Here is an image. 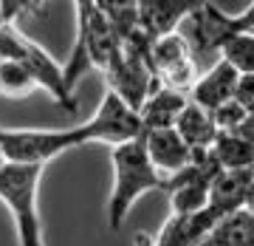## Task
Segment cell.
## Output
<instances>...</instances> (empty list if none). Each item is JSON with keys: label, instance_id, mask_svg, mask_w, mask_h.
Wrapping results in <instances>:
<instances>
[{"label": "cell", "instance_id": "7", "mask_svg": "<svg viewBox=\"0 0 254 246\" xmlns=\"http://www.w3.org/2000/svg\"><path fill=\"white\" fill-rule=\"evenodd\" d=\"M223 218L226 215L215 204H206L203 210L190 212V215H167L150 246H198Z\"/></svg>", "mask_w": 254, "mask_h": 246}, {"label": "cell", "instance_id": "4", "mask_svg": "<svg viewBox=\"0 0 254 246\" xmlns=\"http://www.w3.org/2000/svg\"><path fill=\"white\" fill-rule=\"evenodd\" d=\"M82 145H91V142H102V145H125L133 139H141L144 128H141V119L138 110H133L127 102H122L113 91H105L99 108L93 110V116L88 122L76 125Z\"/></svg>", "mask_w": 254, "mask_h": 246}, {"label": "cell", "instance_id": "24", "mask_svg": "<svg viewBox=\"0 0 254 246\" xmlns=\"http://www.w3.org/2000/svg\"><path fill=\"white\" fill-rule=\"evenodd\" d=\"M243 210L254 215V175H252V184H249V192H246V201H243Z\"/></svg>", "mask_w": 254, "mask_h": 246}, {"label": "cell", "instance_id": "6", "mask_svg": "<svg viewBox=\"0 0 254 246\" xmlns=\"http://www.w3.org/2000/svg\"><path fill=\"white\" fill-rule=\"evenodd\" d=\"M212 0H138V31L147 40L181 31V23Z\"/></svg>", "mask_w": 254, "mask_h": 246}, {"label": "cell", "instance_id": "18", "mask_svg": "<svg viewBox=\"0 0 254 246\" xmlns=\"http://www.w3.org/2000/svg\"><path fill=\"white\" fill-rule=\"evenodd\" d=\"M37 91V82L20 60H0V96L9 99H26Z\"/></svg>", "mask_w": 254, "mask_h": 246}, {"label": "cell", "instance_id": "15", "mask_svg": "<svg viewBox=\"0 0 254 246\" xmlns=\"http://www.w3.org/2000/svg\"><path fill=\"white\" fill-rule=\"evenodd\" d=\"M209 153L215 156L220 170H252L254 167V145H249L240 133L218 130Z\"/></svg>", "mask_w": 254, "mask_h": 246}, {"label": "cell", "instance_id": "3", "mask_svg": "<svg viewBox=\"0 0 254 246\" xmlns=\"http://www.w3.org/2000/svg\"><path fill=\"white\" fill-rule=\"evenodd\" d=\"M82 147L76 128L68 130H34V128H3L0 125V150L11 164L46 167L51 159Z\"/></svg>", "mask_w": 254, "mask_h": 246}, {"label": "cell", "instance_id": "20", "mask_svg": "<svg viewBox=\"0 0 254 246\" xmlns=\"http://www.w3.org/2000/svg\"><path fill=\"white\" fill-rule=\"evenodd\" d=\"M43 3H46V0H0V23L14 26L20 17L40 11Z\"/></svg>", "mask_w": 254, "mask_h": 246}, {"label": "cell", "instance_id": "5", "mask_svg": "<svg viewBox=\"0 0 254 246\" xmlns=\"http://www.w3.org/2000/svg\"><path fill=\"white\" fill-rule=\"evenodd\" d=\"M150 68L158 85L190 93L192 82H195V60H192L190 46L181 37V31L164 34L150 43Z\"/></svg>", "mask_w": 254, "mask_h": 246}, {"label": "cell", "instance_id": "11", "mask_svg": "<svg viewBox=\"0 0 254 246\" xmlns=\"http://www.w3.org/2000/svg\"><path fill=\"white\" fill-rule=\"evenodd\" d=\"M190 102V96L184 91L167 88V85H155L153 91L147 93V99L138 108V119L144 130H164L175 128V119L181 116L184 105Z\"/></svg>", "mask_w": 254, "mask_h": 246}, {"label": "cell", "instance_id": "8", "mask_svg": "<svg viewBox=\"0 0 254 246\" xmlns=\"http://www.w3.org/2000/svg\"><path fill=\"white\" fill-rule=\"evenodd\" d=\"M20 63L31 71V77H34V82H37V88H43V91H46L48 96L60 105V108L68 110V113H73V110H76L73 91L65 85L63 65L57 63V60L48 54L46 48L37 46L34 40H31V43H28V48H26V57H23Z\"/></svg>", "mask_w": 254, "mask_h": 246}, {"label": "cell", "instance_id": "16", "mask_svg": "<svg viewBox=\"0 0 254 246\" xmlns=\"http://www.w3.org/2000/svg\"><path fill=\"white\" fill-rule=\"evenodd\" d=\"M93 6L125 43L138 31V0H93Z\"/></svg>", "mask_w": 254, "mask_h": 246}, {"label": "cell", "instance_id": "19", "mask_svg": "<svg viewBox=\"0 0 254 246\" xmlns=\"http://www.w3.org/2000/svg\"><path fill=\"white\" fill-rule=\"evenodd\" d=\"M249 116V110L240 105V102H235V99H229V102H223L220 108H215L212 110V119H215V128L218 130H223V133H235L240 125H243V119Z\"/></svg>", "mask_w": 254, "mask_h": 246}, {"label": "cell", "instance_id": "13", "mask_svg": "<svg viewBox=\"0 0 254 246\" xmlns=\"http://www.w3.org/2000/svg\"><path fill=\"white\" fill-rule=\"evenodd\" d=\"M175 133L184 139V145L192 153V150H209L218 136V128H215V119L209 110H203L195 102H187L181 116L175 119Z\"/></svg>", "mask_w": 254, "mask_h": 246}, {"label": "cell", "instance_id": "17", "mask_svg": "<svg viewBox=\"0 0 254 246\" xmlns=\"http://www.w3.org/2000/svg\"><path fill=\"white\" fill-rule=\"evenodd\" d=\"M218 60L229 63L237 74H254V31H235L223 40Z\"/></svg>", "mask_w": 254, "mask_h": 246}, {"label": "cell", "instance_id": "25", "mask_svg": "<svg viewBox=\"0 0 254 246\" xmlns=\"http://www.w3.org/2000/svg\"><path fill=\"white\" fill-rule=\"evenodd\" d=\"M3 164H6V159H3V150H0V167H3Z\"/></svg>", "mask_w": 254, "mask_h": 246}, {"label": "cell", "instance_id": "21", "mask_svg": "<svg viewBox=\"0 0 254 246\" xmlns=\"http://www.w3.org/2000/svg\"><path fill=\"white\" fill-rule=\"evenodd\" d=\"M235 102H240L249 113H254V74H240L235 85Z\"/></svg>", "mask_w": 254, "mask_h": 246}, {"label": "cell", "instance_id": "14", "mask_svg": "<svg viewBox=\"0 0 254 246\" xmlns=\"http://www.w3.org/2000/svg\"><path fill=\"white\" fill-rule=\"evenodd\" d=\"M198 246H254V215L246 210L226 215Z\"/></svg>", "mask_w": 254, "mask_h": 246}, {"label": "cell", "instance_id": "2", "mask_svg": "<svg viewBox=\"0 0 254 246\" xmlns=\"http://www.w3.org/2000/svg\"><path fill=\"white\" fill-rule=\"evenodd\" d=\"M46 167L34 164H11L0 167V201L14 218L20 246H46L43 221H40V181Z\"/></svg>", "mask_w": 254, "mask_h": 246}, {"label": "cell", "instance_id": "22", "mask_svg": "<svg viewBox=\"0 0 254 246\" xmlns=\"http://www.w3.org/2000/svg\"><path fill=\"white\" fill-rule=\"evenodd\" d=\"M229 23H232V31H254V0L240 14H229Z\"/></svg>", "mask_w": 254, "mask_h": 246}, {"label": "cell", "instance_id": "1", "mask_svg": "<svg viewBox=\"0 0 254 246\" xmlns=\"http://www.w3.org/2000/svg\"><path fill=\"white\" fill-rule=\"evenodd\" d=\"M110 170H113V184L108 198V227L119 229L130 210L136 207V201L144 192L161 190L164 178L153 170L141 139L110 147Z\"/></svg>", "mask_w": 254, "mask_h": 246}, {"label": "cell", "instance_id": "10", "mask_svg": "<svg viewBox=\"0 0 254 246\" xmlns=\"http://www.w3.org/2000/svg\"><path fill=\"white\" fill-rule=\"evenodd\" d=\"M237 77H240V74H237L229 63L215 60V63L209 65L206 74L195 77V82H192V88H190L187 96H190V102H195V105H200L203 110L212 113L215 108H220L223 102H229L235 96Z\"/></svg>", "mask_w": 254, "mask_h": 246}, {"label": "cell", "instance_id": "12", "mask_svg": "<svg viewBox=\"0 0 254 246\" xmlns=\"http://www.w3.org/2000/svg\"><path fill=\"white\" fill-rule=\"evenodd\" d=\"M252 175H254V167L252 170H220L215 175L212 187H209V204H215L223 215H232V212L243 210Z\"/></svg>", "mask_w": 254, "mask_h": 246}, {"label": "cell", "instance_id": "9", "mask_svg": "<svg viewBox=\"0 0 254 246\" xmlns=\"http://www.w3.org/2000/svg\"><path fill=\"white\" fill-rule=\"evenodd\" d=\"M141 145H144V153L150 159V164H153V170L161 178L181 173L190 164V147L184 145V139L175 133V128L144 130L141 133Z\"/></svg>", "mask_w": 254, "mask_h": 246}, {"label": "cell", "instance_id": "23", "mask_svg": "<svg viewBox=\"0 0 254 246\" xmlns=\"http://www.w3.org/2000/svg\"><path fill=\"white\" fill-rule=\"evenodd\" d=\"M235 133H240V136H243L249 145H254V113H249V116L243 119V125H240Z\"/></svg>", "mask_w": 254, "mask_h": 246}]
</instances>
